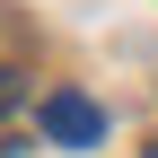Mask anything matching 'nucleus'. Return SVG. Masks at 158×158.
Listing matches in <instances>:
<instances>
[{"instance_id": "obj_1", "label": "nucleus", "mask_w": 158, "mask_h": 158, "mask_svg": "<svg viewBox=\"0 0 158 158\" xmlns=\"http://www.w3.org/2000/svg\"><path fill=\"white\" fill-rule=\"evenodd\" d=\"M44 141H53V149H97V141H106V106L79 97V88L44 97Z\"/></svg>"}]
</instances>
